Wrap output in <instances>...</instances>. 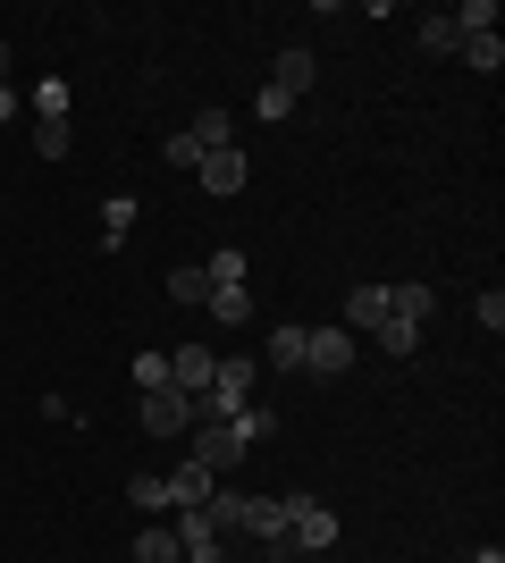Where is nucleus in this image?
I'll return each instance as SVG.
<instances>
[{
	"mask_svg": "<svg viewBox=\"0 0 505 563\" xmlns=\"http://www.w3.org/2000/svg\"><path fill=\"white\" fill-rule=\"evenodd\" d=\"M9 118H18V85H0V126H9Z\"/></svg>",
	"mask_w": 505,
	"mask_h": 563,
	"instance_id": "30",
	"label": "nucleus"
},
{
	"mask_svg": "<svg viewBox=\"0 0 505 563\" xmlns=\"http://www.w3.org/2000/svg\"><path fill=\"white\" fill-rule=\"evenodd\" d=\"M186 547H177V530L168 521H144V539H135V563H177Z\"/></svg>",
	"mask_w": 505,
	"mask_h": 563,
	"instance_id": "16",
	"label": "nucleus"
},
{
	"mask_svg": "<svg viewBox=\"0 0 505 563\" xmlns=\"http://www.w3.org/2000/svg\"><path fill=\"white\" fill-rule=\"evenodd\" d=\"M380 320H387V286H354V295H345V336L380 329Z\"/></svg>",
	"mask_w": 505,
	"mask_h": 563,
	"instance_id": "13",
	"label": "nucleus"
},
{
	"mask_svg": "<svg viewBox=\"0 0 505 563\" xmlns=\"http://www.w3.org/2000/svg\"><path fill=\"white\" fill-rule=\"evenodd\" d=\"M447 18H455L463 34H497V0H463V9H447Z\"/></svg>",
	"mask_w": 505,
	"mask_h": 563,
	"instance_id": "24",
	"label": "nucleus"
},
{
	"mask_svg": "<svg viewBox=\"0 0 505 563\" xmlns=\"http://www.w3.org/2000/svg\"><path fill=\"white\" fill-rule=\"evenodd\" d=\"M168 295H177V303H211V278H202V261H194V269H168Z\"/></svg>",
	"mask_w": 505,
	"mask_h": 563,
	"instance_id": "23",
	"label": "nucleus"
},
{
	"mask_svg": "<svg viewBox=\"0 0 505 563\" xmlns=\"http://www.w3.org/2000/svg\"><path fill=\"white\" fill-rule=\"evenodd\" d=\"M371 336H380V353H387V362H405V353L421 345V329H405V320H380Z\"/></svg>",
	"mask_w": 505,
	"mask_h": 563,
	"instance_id": "21",
	"label": "nucleus"
},
{
	"mask_svg": "<svg viewBox=\"0 0 505 563\" xmlns=\"http://www.w3.org/2000/svg\"><path fill=\"white\" fill-rule=\"evenodd\" d=\"M270 85H278L287 101H304V93H312V51L287 43V51H278V76H270Z\"/></svg>",
	"mask_w": 505,
	"mask_h": 563,
	"instance_id": "10",
	"label": "nucleus"
},
{
	"mask_svg": "<svg viewBox=\"0 0 505 563\" xmlns=\"http://www.w3.org/2000/svg\"><path fill=\"white\" fill-rule=\"evenodd\" d=\"M127 496H135L144 514H168V488H161V479H152V471H144V479H135V488H127Z\"/></svg>",
	"mask_w": 505,
	"mask_h": 563,
	"instance_id": "28",
	"label": "nucleus"
},
{
	"mask_svg": "<svg viewBox=\"0 0 505 563\" xmlns=\"http://www.w3.org/2000/svg\"><path fill=\"white\" fill-rule=\"evenodd\" d=\"M211 371H219L211 345H177V353H168V387H177V396H202V387H211Z\"/></svg>",
	"mask_w": 505,
	"mask_h": 563,
	"instance_id": "7",
	"label": "nucleus"
},
{
	"mask_svg": "<svg viewBox=\"0 0 505 563\" xmlns=\"http://www.w3.org/2000/svg\"><path fill=\"white\" fill-rule=\"evenodd\" d=\"M127 371H135V387H168V353H135Z\"/></svg>",
	"mask_w": 505,
	"mask_h": 563,
	"instance_id": "27",
	"label": "nucleus"
},
{
	"mask_svg": "<svg viewBox=\"0 0 505 563\" xmlns=\"http://www.w3.org/2000/svg\"><path fill=\"white\" fill-rule=\"evenodd\" d=\"M34 152H43V161H68V118H34Z\"/></svg>",
	"mask_w": 505,
	"mask_h": 563,
	"instance_id": "22",
	"label": "nucleus"
},
{
	"mask_svg": "<svg viewBox=\"0 0 505 563\" xmlns=\"http://www.w3.org/2000/svg\"><path fill=\"white\" fill-rule=\"evenodd\" d=\"M421 59H463V25L438 9V18H421Z\"/></svg>",
	"mask_w": 505,
	"mask_h": 563,
	"instance_id": "11",
	"label": "nucleus"
},
{
	"mask_svg": "<svg viewBox=\"0 0 505 563\" xmlns=\"http://www.w3.org/2000/svg\"><path fill=\"white\" fill-rule=\"evenodd\" d=\"M237 530H244V539H262V547H287V496H244Z\"/></svg>",
	"mask_w": 505,
	"mask_h": 563,
	"instance_id": "5",
	"label": "nucleus"
},
{
	"mask_svg": "<svg viewBox=\"0 0 505 563\" xmlns=\"http://www.w3.org/2000/svg\"><path fill=\"white\" fill-rule=\"evenodd\" d=\"M387 320L421 329V320H430V286H387Z\"/></svg>",
	"mask_w": 505,
	"mask_h": 563,
	"instance_id": "15",
	"label": "nucleus"
},
{
	"mask_svg": "<svg viewBox=\"0 0 505 563\" xmlns=\"http://www.w3.org/2000/svg\"><path fill=\"white\" fill-rule=\"evenodd\" d=\"M177 135H186L194 152H228V110H219V101H211V110H194L186 126H177Z\"/></svg>",
	"mask_w": 505,
	"mask_h": 563,
	"instance_id": "12",
	"label": "nucleus"
},
{
	"mask_svg": "<svg viewBox=\"0 0 505 563\" xmlns=\"http://www.w3.org/2000/svg\"><path fill=\"white\" fill-rule=\"evenodd\" d=\"M186 463H202V471H228L244 463V438H237V421H194V446H186Z\"/></svg>",
	"mask_w": 505,
	"mask_h": 563,
	"instance_id": "3",
	"label": "nucleus"
},
{
	"mask_svg": "<svg viewBox=\"0 0 505 563\" xmlns=\"http://www.w3.org/2000/svg\"><path fill=\"white\" fill-rule=\"evenodd\" d=\"M304 371H320V378L354 371V336H345V329H312V336H304Z\"/></svg>",
	"mask_w": 505,
	"mask_h": 563,
	"instance_id": "6",
	"label": "nucleus"
},
{
	"mask_svg": "<svg viewBox=\"0 0 505 563\" xmlns=\"http://www.w3.org/2000/svg\"><path fill=\"white\" fill-rule=\"evenodd\" d=\"M177 563H219V555H177Z\"/></svg>",
	"mask_w": 505,
	"mask_h": 563,
	"instance_id": "33",
	"label": "nucleus"
},
{
	"mask_svg": "<svg viewBox=\"0 0 505 563\" xmlns=\"http://www.w3.org/2000/svg\"><path fill=\"white\" fill-rule=\"evenodd\" d=\"M161 161H168V168H202V152H194L186 135H168V143H161Z\"/></svg>",
	"mask_w": 505,
	"mask_h": 563,
	"instance_id": "29",
	"label": "nucleus"
},
{
	"mask_svg": "<svg viewBox=\"0 0 505 563\" xmlns=\"http://www.w3.org/2000/svg\"><path fill=\"white\" fill-rule=\"evenodd\" d=\"M0 85H9V43H0Z\"/></svg>",
	"mask_w": 505,
	"mask_h": 563,
	"instance_id": "32",
	"label": "nucleus"
},
{
	"mask_svg": "<svg viewBox=\"0 0 505 563\" xmlns=\"http://www.w3.org/2000/svg\"><path fill=\"white\" fill-rule=\"evenodd\" d=\"M211 311L237 329V320H253V295H244V286H211Z\"/></svg>",
	"mask_w": 505,
	"mask_h": 563,
	"instance_id": "25",
	"label": "nucleus"
},
{
	"mask_svg": "<svg viewBox=\"0 0 505 563\" xmlns=\"http://www.w3.org/2000/svg\"><path fill=\"white\" fill-rule=\"evenodd\" d=\"M194 177H202V194H244V177H253V168H244V152L228 143V152H202V168H194Z\"/></svg>",
	"mask_w": 505,
	"mask_h": 563,
	"instance_id": "9",
	"label": "nucleus"
},
{
	"mask_svg": "<svg viewBox=\"0 0 505 563\" xmlns=\"http://www.w3.org/2000/svg\"><path fill=\"white\" fill-rule=\"evenodd\" d=\"M463 59H472L481 76H497L505 68V43H497V34H463Z\"/></svg>",
	"mask_w": 505,
	"mask_h": 563,
	"instance_id": "20",
	"label": "nucleus"
},
{
	"mask_svg": "<svg viewBox=\"0 0 505 563\" xmlns=\"http://www.w3.org/2000/svg\"><path fill=\"white\" fill-rule=\"evenodd\" d=\"M270 429H278V412H270V404H244V412H237V438H244V446H253V438H270Z\"/></svg>",
	"mask_w": 505,
	"mask_h": 563,
	"instance_id": "26",
	"label": "nucleus"
},
{
	"mask_svg": "<svg viewBox=\"0 0 505 563\" xmlns=\"http://www.w3.org/2000/svg\"><path fill=\"white\" fill-rule=\"evenodd\" d=\"M127 228H135V194H110V202H101V244H119Z\"/></svg>",
	"mask_w": 505,
	"mask_h": 563,
	"instance_id": "19",
	"label": "nucleus"
},
{
	"mask_svg": "<svg viewBox=\"0 0 505 563\" xmlns=\"http://www.w3.org/2000/svg\"><path fill=\"white\" fill-rule=\"evenodd\" d=\"M463 563H505V555H497V547H488V555H463Z\"/></svg>",
	"mask_w": 505,
	"mask_h": 563,
	"instance_id": "31",
	"label": "nucleus"
},
{
	"mask_svg": "<svg viewBox=\"0 0 505 563\" xmlns=\"http://www.w3.org/2000/svg\"><path fill=\"white\" fill-rule=\"evenodd\" d=\"M135 421H144L152 438H186V429H194V396H177V387H144Z\"/></svg>",
	"mask_w": 505,
	"mask_h": 563,
	"instance_id": "4",
	"label": "nucleus"
},
{
	"mask_svg": "<svg viewBox=\"0 0 505 563\" xmlns=\"http://www.w3.org/2000/svg\"><path fill=\"white\" fill-rule=\"evenodd\" d=\"M253 378H262V362H253V353H219L211 387L194 396V421H237L244 404H253Z\"/></svg>",
	"mask_w": 505,
	"mask_h": 563,
	"instance_id": "1",
	"label": "nucleus"
},
{
	"mask_svg": "<svg viewBox=\"0 0 505 563\" xmlns=\"http://www.w3.org/2000/svg\"><path fill=\"white\" fill-rule=\"evenodd\" d=\"M304 336H312L304 320H278V329H270V353H262V362H278V371H304Z\"/></svg>",
	"mask_w": 505,
	"mask_h": 563,
	"instance_id": "14",
	"label": "nucleus"
},
{
	"mask_svg": "<svg viewBox=\"0 0 505 563\" xmlns=\"http://www.w3.org/2000/svg\"><path fill=\"white\" fill-rule=\"evenodd\" d=\"M168 488V514H186V505H211V488H219V471H202V463H177L161 479Z\"/></svg>",
	"mask_w": 505,
	"mask_h": 563,
	"instance_id": "8",
	"label": "nucleus"
},
{
	"mask_svg": "<svg viewBox=\"0 0 505 563\" xmlns=\"http://www.w3.org/2000/svg\"><path fill=\"white\" fill-rule=\"evenodd\" d=\"M287 547L295 555H329L337 547V514L320 496H287Z\"/></svg>",
	"mask_w": 505,
	"mask_h": 563,
	"instance_id": "2",
	"label": "nucleus"
},
{
	"mask_svg": "<svg viewBox=\"0 0 505 563\" xmlns=\"http://www.w3.org/2000/svg\"><path fill=\"white\" fill-rule=\"evenodd\" d=\"M244 269H253V261H244L237 244H219V253L202 261V278H211V286H244Z\"/></svg>",
	"mask_w": 505,
	"mask_h": 563,
	"instance_id": "18",
	"label": "nucleus"
},
{
	"mask_svg": "<svg viewBox=\"0 0 505 563\" xmlns=\"http://www.w3.org/2000/svg\"><path fill=\"white\" fill-rule=\"evenodd\" d=\"M25 101H34V118H68L76 85H68V76H43V85H34V93H25Z\"/></svg>",
	"mask_w": 505,
	"mask_h": 563,
	"instance_id": "17",
	"label": "nucleus"
}]
</instances>
